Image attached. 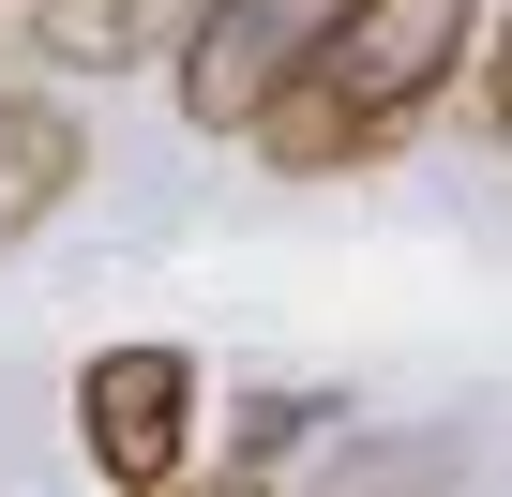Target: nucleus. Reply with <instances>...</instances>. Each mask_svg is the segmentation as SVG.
I'll list each match as a JSON object with an SVG mask.
<instances>
[{
  "mask_svg": "<svg viewBox=\"0 0 512 497\" xmlns=\"http://www.w3.org/2000/svg\"><path fill=\"white\" fill-rule=\"evenodd\" d=\"M452 61H467V0H347V16L317 31V61L256 106V151L272 166H362V151H392L437 91H452Z\"/></svg>",
  "mask_w": 512,
  "mask_h": 497,
  "instance_id": "1",
  "label": "nucleus"
},
{
  "mask_svg": "<svg viewBox=\"0 0 512 497\" xmlns=\"http://www.w3.org/2000/svg\"><path fill=\"white\" fill-rule=\"evenodd\" d=\"M332 16H347V0H211V16L181 31V121L196 136H256V106L317 61Z\"/></svg>",
  "mask_w": 512,
  "mask_h": 497,
  "instance_id": "2",
  "label": "nucleus"
},
{
  "mask_svg": "<svg viewBox=\"0 0 512 497\" xmlns=\"http://www.w3.org/2000/svg\"><path fill=\"white\" fill-rule=\"evenodd\" d=\"M76 452H91L121 497H166L181 452H196V362H181V347H91V377H76Z\"/></svg>",
  "mask_w": 512,
  "mask_h": 497,
  "instance_id": "3",
  "label": "nucleus"
},
{
  "mask_svg": "<svg viewBox=\"0 0 512 497\" xmlns=\"http://www.w3.org/2000/svg\"><path fill=\"white\" fill-rule=\"evenodd\" d=\"M76 181H91L76 106H46V91H0V241H31V226H46Z\"/></svg>",
  "mask_w": 512,
  "mask_h": 497,
  "instance_id": "4",
  "label": "nucleus"
},
{
  "mask_svg": "<svg viewBox=\"0 0 512 497\" xmlns=\"http://www.w3.org/2000/svg\"><path fill=\"white\" fill-rule=\"evenodd\" d=\"M31 16H46L61 61H151V46L181 61V31L211 16V0H31Z\"/></svg>",
  "mask_w": 512,
  "mask_h": 497,
  "instance_id": "5",
  "label": "nucleus"
},
{
  "mask_svg": "<svg viewBox=\"0 0 512 497\" xmlns=\"http://www.w3.org/2000/svg\"><path fill=\"white\" fill-rule=\"evenodd\" d=\"M317 422H347V407H332V392H241V407H226V467L256 482V467H272V452H302Z\"/></svg>",
  "mask_w": 512,
  "mask_h": 497,
  "instance_id": "6",
  "label": "nucleus"
},
{
  "mask_svg": "<svg viewBox=\"0 0 512 497\" xmlns=\"http://www.w3.org/2000/svg\"><path fill=\"white\" fill-rule=\"evenodd\" d=\"M482 106H497V136H512V16H497V46H482Z\"/></svg>",
  "mask_w": 512,
  "mask_h": 497,
  "instance_id": "7",
  "label": "nucleus"
},
{
  "mask_svg": "<svg viewBox=\"0 0 512 497\" xmlns=\"http://www.w3.org/2000/svg\"><path fill=\"white\" fill-rule=\"evenodd\" d=\"M196 497H256V482H241V467H226V482H196Z\"/></svg>",
  "mask_w": 512,
  "mask_h": 497,
  "instance_id": "8",
  "label": "nucleus"
}]
</instances>
